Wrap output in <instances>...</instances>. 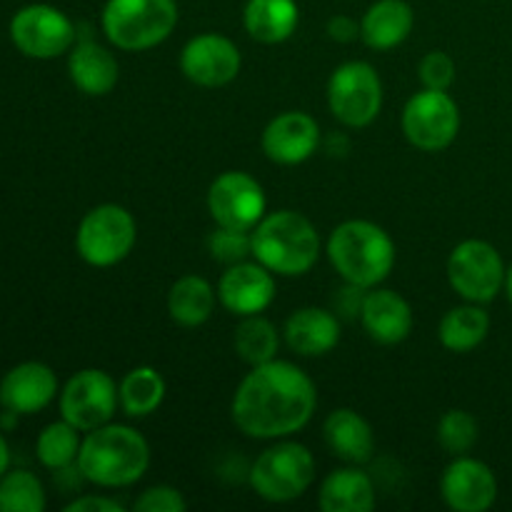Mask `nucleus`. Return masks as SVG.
I'll use <instances>...</instances> for the list:
<instances>
[{
    "instance_id": "18",
    "label": "nucleus",
    "mask_w": 512,
    "mask_h": 512,
    "mask_svg": "<svg viewBox=\"0 0 512 512\" xmlns=\"http://www.w3.org/2000/svg\"><path fill=\"white\" fill-rule=\"evenodd\" d=\"M55 395H58V378L53 368L35 360L15 365L0 380V403L5 410L18 415L40 413L53 403Z\"/></svg>"
},
{
    "instance_id": "39",
    "label": "nucleus",
    "mask_w": 512,
    "mask_h": 512,
    "mask_svg": "<svg viewBox=\"0 0 512 512\" xmlns=\"http://www.w3.org/2000/svg\"><path fill=\"white\" fill-rule=\"evenodd\" d=\"M505 293H508V298L512 303V265L508 268V275H505Z\"/></svg>"
},
{
    "instance_id": "22",
    "label": "nucleus",
    "mask_w": 512,
    "mask_h": 512,
    "mask_svg": "<svg viewBox=\"0 0 512 512\" xmlns=\"http://www.w3.org/2000/svg\"><path fill=\"white\" fill-rule=\"evenodd\" d=\"M285 343L303 358H318L340 343V320L325 308H300L285 323Z\"/></svg>"
},
{
    "instance_id": "35",
    "label": "nucleus",
    "mask_w": 512,
    "mask_h": 512,
    "mask_svg": "<svg viewBox=\"0 0 512 512\" xmlns=\"http://www.w3.org/2000/svg\"><path fill=\"white\" fill-rule=\"evenodd\" d=\"M188 508L183 493L170 485H155L148 488L138 500H135V512H183Z\"/></svg>"
},
{
    "instance_id": "31",
    "label": "nucleus",
    "mask_w": 512,
    "mask_h": 512,
    "mask_svg": "<svg viewBox=\"0 0 512 512\" xmlns=\"http://www.w3.org/2000/svg\"><path fill=\"white\" fill-rule=\"evenodd\" d=\"M45 488L28 470H8L0 478V512H43Z\"/></svg>"
},
{
    "instance_id": "29",
    "label": "nucleus",
    "mask_w": 512,
    "mask_h": 512,
    "mask_svg": "<svg viewBox=\"0 0 512 512\" xmlns=\"http://www.w3.org/2000/svg\"><path fill=\"white\" fill-rule=\"evenodd\" d=\"M233 345L240 360H245L248 365H263L275 360L280 338L270 320L260 318V315H245L238 328H235Z\"/></svg>"
},
{
    "instance_id": "36",
    "label": "nucleus",
    "mask_w": 512,
    "mask_h": 512,
    "mask_svg": "<svg viewBox=\"0 0 512 512\" xmlns=\"http://www.w3.org/2000/svg\"><path fill=\"white\" fill-rule=\"evenodd\" d=\"M125 508L113 498H103V495H83L75 498L73 503L65 505V512H123Z\"/></svg>"
},
{
    "instance_id": "16",
    "label": "nucleus",
    "mask_w": 512,
    "mask_h": 512,
    "mask_svg": "<svg viewBox=\"0 0 512 512\" xmlns=\"http://www.w3.org/2000/svg\"><path fill=\"white\" fill-rule=\"evenodd\" d=\"M218 300L233 315H260L275 300V278L260 263H235L218 283Z\"/></svg>"
},
{
    "instance_id": "5",
    "label": "nucleus",
    "mask_w": 512,
    "mask_h": 512,
    "mask_svg": "<svg viewBox=\"0 0 512 512\" xmlns=\"http://www.w3.org/2000/svg\"><path fill=\"white\" fill-rule=\"evenodd\" d=\"M103 33L115 48L140 53L170 38L178 25L175 0H108L103 8Z\"/></svg>"
},
{
    "instance_id": "3",
    "label": "nucleus",
    "mask_w": 512,
    "mask_h": 512,
    "mask_svg": "<svg viewBox=\"0 0 512 512\" xmlns=\"http://www.w3.org/2000/svg\"><path fill=\"white\" fill-rule=\"evenodd\" d=\"M328 258L345 283L370 290L393 270L395 243L370 220H345L330 233Z\"/></svg>"
},
{
    "instance_id": "34",
    "label": "nucleus",
    "mask_w": 512,
    "mask_h": 512,
    "mask_svg": "<svg viewBox=\"0 0 512 512\" xmlns=\"http://www.w3.org/2000/svg\"><path fill=\"white\" fill-rule=\"evenodd\" d=\"M418 73L425 88L448 90L455 80V63L448 53H443V50H430V53L420 60Z\"/></svg>"
},
{
    "instance_id": "21",
    "label": "nucleus",
    "mask_w": 512,
    "mask_h": 512,
    "mask_svg": "<svg viewBox=\"0 0 512 512\" xmlns=\"http://www.w3.org/2000/svg\"><path fill=\"white\" fill-rule=\"evenodd\" d=\"M325 445L335 458L350 465H363L375 453V435L368 420L350 408H338L325 418Z\"/></svg>"
},
{
    "instance_id": "23",
    "label": "nucleus",
    "mask_w": 512,
    "mask_h": 512,
    "mask_svg": "<svg viewBox=\"0 0 512 512\" xmlns=\"http://www.w3.org/2000/svg\"><path fill=\"white\" fill-rule=\"evenodd\" d=\"M415 13L405 0H378L360 20V35L375 50H390L413 33Z\"/></svg>"
},
{
    "instance_id": "20",
    "label": "nucleus",
    "mask_w": 512,
    "mask_h": 512,
    "mask_svg": "<svg viewBox=\"0 0 512 512\" xmlns=\"http://www.w3.org/2000/svg\"><path fill=\"white\" fill-rule=\"evenodd\" d=\"M68 75L85 95H108L118 85L120 68L115 55L95 40H80L70 48Z\"/></svg>"
},
{
    "instance_id": "30",
    "label": "nucleus",
    "mask_w": 512,
    "mask_h": 512,
    "mask_svg": "<svg viewBox=\"0 0 512 512\" xmlns=\"http://www.w3.org/2000/svg\"><path fill=\"white\" fill-rule=\"evenodd\" d=\"M80 445H83L80 430L75 425H70L68 420H58V423L45 425L43 433L38 435L35 455H38L43 468L58 473V470H65L78 463Z\"/></svg>"
},
{
    "instance_id": "11",
    "label": "nucleus",
    "mask_w": 512,
    "mask_h": 512,
    "mask_svg": "<svg viewBox=\"0 0 512 512\" xmlns=\"http://www.w3.org/2000/svg\"><path fill=\"white\" fill-rule=\"evenodd\" d=\"M10 40L25 58L53 60L75 45V25L63 10L45 3L20 8L10 20Z\"/></svg>"
},
{
    "instance_id": "28",
    "label": "nucleus",
    "mask_w": 512,
    "mask_h": 512,
    "mask_svg": "<svg viewBox=\"0 0 512 512\" xmlns=\"http://www.w3.org/2000/svg\"><path fill=\"white\" fill-rule=\"evenodd\" d=\"M120 408L130 418H145L155 413L165 398V380L150 365H140L125 373V378L118 385Z\"/></svg>"
},
{
    "instance_id": "7",
    "label": "nucleus",
    "mask_w": 512,
    "mask_h": 512,
    "mask_svg": "<svg viewBox=\"0 0 512 512\" xmlns=\"http://www.w3.org/2000/svg\"><path fill=\"white\" fill-rule=\"evenodd\" d=\"M138 228L123 205L105 203L83 215L75 233L78 255L93 268H110L125 260L133 250Z\"/></svg>"
},
{
    "instance_id": "19",
    "label": "nucleus",
    "mask_w": 512,
    "mask_h": 512,
    "mask_svg": "<svg viewBox=\"0 0 512 512\" xmlns=\"http://www.w3.org/2000/svg\"><path fill=\"white\" fill-rule=\"evenodd\" d=\"M360 323L375 343L398 345L413 330V310L395 290L370 288L360 310Z\"/></svg>"
},
{
    "instance_id": "2",
    "label": "nucleus",
    "mask_w": 512,
    "mask_h": 512,
    "mask_svg": "<svg viewBox=\"0 0 512 512\" xmlns=\"http://www.w3.org/2000/svg\"><path fill=\"white\" fill-rule=\"evenodd\" d=\"M75 465L88 483L100 488H125L138 483L148 470V440L130 425L105 423L85 435Z\"/></svg>"
},
{
    "instance_id": "17",
    "label": "nucleus",
    "mask_w": 512,
    "mask_h": 512,
    "mask_svg": "<svg viewBox=\"0 0 512 512\" xmlns=\"http://www.w3.org/2000/svg\"><path fill=\"white\" fill-rule=\"evenodd\" d=\"M320 145L318 120L300 110H288L270 120L263 130V150L273 163H305Z\"/></svg>"
},
{
    "instance_id": "15",
    "label": "nucleus",
    "mask_w": 512,
    "mask_h": 512,
    "mask_svg": "<svg viewBox=\"0 0 512 512\" xmlns=\"http://www.w3.org/2000/svg\"><path fill=\"white\" fill-rule=\"evenodd\" d=\"M440 493L455 512H485L498 500V478L483 460L458 455L445 468Z\"/></svg>"
},
{
    "instance_id": "4",
    "label": "nucleus",
    "mask_w": 512,
    "mask_h": 512,
    "mask_svg": "<svg viewBox=\"0 0 512 512\" xmlns=\"http://www.w3.org/2000/svg\"><path fill=\"white\" fill-rule=\"evenodd\" d=\"M253 258L270 273L305 275L320 258V235L315 225L295 210L270 213L250 230Z\"/></svg>"
},
{
    "instance_id": "12",
    "label": "nucleus",
    "mask_w": 512,
    "mask_h": 512,
    "mask_svg": "<svg viewBox=\"0 0 512 512\" xmlns=\"http://www.w3.org/2000/svg\"><path fill=\"white\" fill-rule=\"evenodd\" d=\"M118 405V385L105 370L98 368L80 370L60 390V415L80 433H90L110 423Z\"/></svg>"
},
{
    "instance_id": "13",
    "label": "nucleus",
    "mask_w": 512,
    "mask_h": 512,
    "mask_svg": "<svg viewBox=\"0 0 512 512\" xmlns=\"http://www.w3.org/2000/svg\"><path fill=\"white\" fill-rule=\"evenodd\" d=\"M208 210L220 228L253 230L265 218L263 185L253 175L228 170L210 185Z\"/></svg>"
},
{
    "instance_id": "14",
    "label": "nucleus",
    "mask_w": 512,
    "mask_h": 512,
    "mask_svg": "<svg viewBox=\"0 0 512 512\" xmlns=\"http://www.w3.org/2000/svg\"><path fill=\"white\" fill-rule=\"evenodd\" d=\"M240 58L238 45L218 33H203L188 40L180 53V70L185 78L203 88H220L238 78Z\"/></svg>"
},
{
    "instance_id": "26",
    "label": "nucleus",
    "mask_w": 512,
    "mask_h": 512,
    "mask_svg": "<svg viewBox=\"0 0 512 512\" xmlns=\"http://www.w3.org/2000/svg\"><path fill=\"white\" fill-rule=\"evenodd\" d=\"M215 290L200 275H183L168 293V313L183 328H198L213 315Z\"/></svg>"
},
{
    "instance_id": "8",
    "label": "nucleus",
    "mask_w": 512,
    "mask_h": 512,
    "mask_svg": "<svg viewBox=\"0 0 512 512\" xmlns=\"http://www.w3.org/2000/svg\"><path fill=\"white\" fill-rule=\"evenodd\" d=\"M330 113L348 128H365L383 108V83L365 60H350L333 70L328 83Z\"/></svg>"
},
{
    "instance_id": "10",
    "label": "nucleus",
    "mask_w": 512,
    "mask_h": 512,
    "mask_svg": "<svg viewBox=\"0 0 512 512\" xmlns=\"http://www.w3.org/2000/svg\"><path fill=\"white\" fill-rule=\"evenodd\" d=\"M403 133L425 153L448 148L460 133V108L448 90H420L405 103Z\"/></svg>"
},
{
    "instance_id": "9",
    "label": "nucleus",
    "mask_w": 512,
    "mask_h": 512,
    "mask_svg": "<svg viewBox=\"0 0 512 512\" xmlns=\"http://www.w3.org/2000/svg\"><path fill=\"white\" fill-rule=\"evenodd\" d=\"M503 255L485 240H463L448 258V280L468 303H490L505 288Z\"/></svg>"
},
{
    "instance_id": "1",
    "label": "nucleus",
    "mask_w": 512,
    "mask_h": 512,
    "mask_svg": "<svg viewBox=\"0 0 512 512\" xmlns=\"http://www.w3.org/2000/svg\"><path fill=\"white\" fill-rule=\"evenodd\" d=\"M318 390L310 375L288 360L253 365L233 395V423L258 440H278L310 423Z\"/></svg>"
},
{
    "instance_id": "32",
    "label": "nucleus",
    "mask_w": 512,
    "mask_h": 512,
    "mask_svg": "<svg viewBox=\"0 0 512 512\" xmlns=\"http://www.w3.org/2000/svg\"><path fill=\"white\" fill-rule=\"evenodd\" d=\"M480 438V425L468 410H448L438 423V443L453 458L468 455Z\"/></svg>"
},
{
    "instance_id": "24",
    "label": "nucleus",
    "mask_w": 512,
    "mask_h": 512,
    "mask_svg": "<svg viewBox=\"0 0 512 512\" xmlns=\"http://www.w3.org/2000/svg\"><path fill=\"white\" fill-rule=\"evenodd\" d=\"M318 503L323 512H370L375 508V485L358 468L333 470L320 485Z\"/></svg>"
},
{
    "instance_id": "6",
    "label": "nucleus",
    "mask_w": 512,
    "mask_h": 512,
    "mask_svg": "<svg viewBox=\"0 0 512 512\" xmlns=\"http://www.w3.org/2000/svg\"><path fill=\"white\" fill-rule=\"evenodd\" d=\"M248 480L258 498L268 503H290L313 485L315 458L305 445L285 440L258 455L250 465Z\"/></svg>"
},
{
    "instance_id": "25",
    "label": "nucleus",
    "mask_w": 512,
    "mask_h": 512,
    "mask_svg": "<svg viewBox=\"0 0 512 512\" xmlns=\"http://www.w3.org/2000/svg\"><path fill=\"white\" fill-rule=\"evenodd\" d=\"M300 10L295 0H248L243 10V23L250 38L258 43L275 45L295 33Z\"/></svg>"
},
{
    "instance_id": "27",
    "label": "nucleus",
    "mask_w": 512,
    "mask_h": 512,
    "mask_svg": "<svg viewBox=\"0 0 512 512\" xmlns=\"http://www.w3.org/2000/svg\"><path fill=\"white\" fill-rule=\"evenodd\" d=\"M490 333V315L480 308L478 303L460 305V308L448 310L440 320L438 338L443 348L453 350V353H470Z\"/></svg>"
},
{
    "instance_id": "33",
    "label": "nucleus",
    "mask_w": 512,
    "mask_h": 512,
    "mask_svg": "<svg viewBox=\"0 0 512 512\" xmlns=\"http://www.w3.org/2000/svg\"><path fill=\"white\" fill-rule=\"evenodd\" d=\"M208 250L218 263L235 265L243 263L248 255H253V238L250 230H233V228H220L210 233Z\"/></svg>"
},
{
    "instance_id": "37",
    "label": "nucleus",
    "mask_w": 512,
    "mask_h": 512,
    "mask_svg": "<svg viewBox=\"0 0 512 512\" xmlns=\"http://www.w3.org/2000/svg\"><path fill=\"white\" fill-rule=\"evenodd\" d=\"M328 35L338 43H350L360 35V25L350 15H335L328 20Z\"/></svg>"
},
{
    "instance_id": "38",
    "label": "nucleus",
    "mask_w": 512,
    "mask_h": 512,
    "mask_svg": "<svg viewBox=\"0 0 512 512\" xmlns=\"http://www.w3.org/2000/svg\"><path fill=\"white\" fill-rule=\"evenodd\" d=\"M8 465H10V448H8V440H5V435L0 433V478L8 473Z\"/></svg>"
}]
</instances>
